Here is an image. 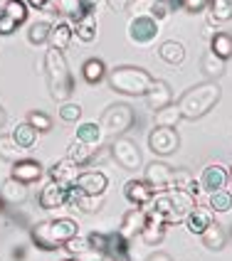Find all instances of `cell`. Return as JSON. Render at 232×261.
Returning <instances> with one entry per match:
<instances>
[{"instance_id": "1", "label": "cell", "mask_w": 232, "mask_h": 261, "mask_svg": "<svg viewBox=\"0 0 232 261\" xmlns=\"http://www.w3.org/2000/svg\"><path fill=\"white\" fill-rule=\"evenodd\" d=\"M79 234L77 222L69 217H59V219H47V222H37L30 229V239L32 244L42 251H57L62 249L72 237Z\"/></svg>"}, {"instance_id": "2", "label": "cell", "mask_w": 232, "mask_h": 261, "mask_svg": "<svg viewBox=\"0 0 232 261\" xmlns=\"http://www.w3.org/2000/svg\"><path fill=\"white\" fill-rule=\"evenodd\" d=\"M44 79H47V89H50L52 101H57V103L69 101V96H72V91H74L72 72L67 67L64 55L57 52V49H52V47L44 52Z\"/></svg>"}, {"instance_id": "3", "label": "cell", "mask_w": 232, "mask_h": 261, "mask_svg": "<svg viewBox=\"0 0 232 261\" xmlns=\"http://www.w3.org/2000/svg\"><path fill=\"white\" fill-rule=\"evenodd\" d=\"M220 87L215 82H203L198 87L188 89L180 101H178V109H180V116L188 118V121H195V118H203L207 111L215 109V103L220 101Z\"/></svg>"}, {"instance_id": "4", "label": "cell", "mask_w": 232, "mask_h": 261, "mask_svg": "<svg viewBox=\"0 0 232 261\" xmlns=\"http://www.w3.org/2000/svg\"><path fill=\"white\" fill-rule=\"evenodd\" d=\"M106 79H109V87L114 91L126 94V96H146L148 89L153 87V82H156L146 69L131 67V64L114 67L111 72H106Z\"/></svg>"}, {"instance_id": "5", "label": "cell", "mask_w": 232, "mask_h": 261, "mask_svg": "<svg viewBox=\"0 0 232 261\" xmlns=\"http://www.w3.org/2000/svg\"><path fill=\"white\" fill-rule=\"evenodd\" d=\"M193 207H195V197L190 192H185V190H163L148 204V210L163 215L168 224L183 222Z\"/></svg>"}, {"instance_id": "6", "label": "cell", "mask_w": 232, "mask_h": 261, "mask_svg": "<svg viewBox=\"0 0 232 261\" xmlns=\"http://www.w3.org/2000/svg\"><path fill=\"white\" fill-rule=\"evenodd\" d=\"M133 123H136V111L131 109L129 103H114V106H109L106 111H104L102 121H99V126L106 136H124L126 130L133 128Z\"/></svg>"}, {"instance_id": "7", "label": "cell", "mask_w": 232, "mask_h": 261, "mask_svg": "<svg viewBox=\"0 0 232 261\" xmlns=\"http://www.w3.org/2000/svg\"><path fill=\"white\" fill-rule=\"evenodd\" d=\"M111 148V158L124 168V170H138L141 168V150H138V145L136 141H131L129 136H116L114 143L109 145Z\"/></svg>"}, {"instance_id": "8", "label": "cell", "mask_w": 232, "mask_h": 261, "mask_svg": "<svg viewBox=\"0 0 232 261\" xmlns=\"http://www.w3.org/2000/svg\"><path fill=\"white\" fill-rule=\"evenodd\" d=\"M129 40L138 47H148L156 42L158 37V20L148 17V15H133L129 22Z\"/></svg>"}, {"instance_id": "9", "label": "cell", "mask_w": 232, "mask_h": 261, "mask_svg": "<svg viewBox=\"0 0 232 261\" xmlns=\"http://www.w3.org/2000/svg\"><path fill=\"white\" fill-rule=\"evenodd\" d=\"M148 148L156 155H171L180 148V138L175 128H166V126H156L148 133Z\"/></svg>"}, {"instance_id": "10", "label": "cell", "mask_w": 232, "mask_h": 261, "mask_svg": "<svg viewBox=\"0 0 232 261\" xmlns=\"http://www.w3.org/2000/svg\"><path fill=\"white\" fill-rule=\"evenodd\" d=\"M129 8L133 15H148V17L158 20V22L166 20L175 10L171 0H131Z\"/></svg>"}, {"instance_id": "11", "label": "cell", "mask_w": 232, "mask_h": 261, "mask_svg": "<svg viewBox=\"0 0 232 261\" xmlns=\"http://www.w3.org/2000/svg\"><path fill=\"white\" fill-rule=\"evenodd\" d=\"M69 202V188L67 185H59L55 180H50L42 190H40V195H37V204L42 207V210H57L62 204Z\"/></svg>"}, {"instance_id": "12", "label": "cell", "mask_w": 232, "mask_h": 261, "mask_svg": "<svg viewBox=\"0 0 232 261\" xmlns=\"http://www.w3.org/2000/svg\"><path fill=\"white\" fill-rule=\"evenodd\" d=\"M171 177H173V168L166 165V163H158V160L148 163L144 170V180L156 190V192H163V190L171 188Z\"/></svg>"}, {"instance_id": "13", "label": "cell", "mask_w": 232, "mask_h": 261, "mask_svg": "<svg viewBox=\"0 0 232 261\" xmlns=\"http://www.w3.org/2000/svg\"><path fill=\"white\" fill-rule=\"evenodd\" d=\"M227 180H230V170L222 168L220 163H210V165L203 170V175H200L198 182H200V188L207 190V192L213 195V192H218V190H225Z\"/></svg>"}, {"instance_id": "14", "label": "cell", "mask_w": 232, "mask_h": 261, "mask_svg": "<svg viewBox=\"0 0 232 261\" xmlns=\"http://www.w3.org/2000/svg\"><path fill=\"white\" fill-rule=\"evenodd\" d=\"M124 197H126L133 207H148L151 200L156 197V190L151 188L146 180H129V182L124 185Z\"/></svg>"}, {"instance_id": "15", "label": "cell", "mask_w": 232, "mask_h": 261, "mask_svg": "<svg viewBox=\"0 0 232 261\" xmlns=\"http://www.w3.org/2000/svg\"><path fill=\"white\" fill-rule=\"evenodd\" d=\"M106 185H109V180L102 170H84V173H79L77 182H74V188L82 195H104Z\"/></svg>"}, {"instance_id": "16", "label": "cell", "mask_w": 232, "mask_h": 261, "mask_svg": "<svg viewBox=\"0 0 232 261\" xmlns=\"http://www.w3.org/2000/svg\"><path fill=\"white\" fill-rule=\"evenodd\" d=\"M146 215H148V219H146V227H144V232H141V239H144L148 247H156V244L163 242V237H166V227H168V222H166L163 215L151 212V210H148Z\"/></svg>"}, {"instance_id": "17", "label": "cell", "mask_w": 232, "mask_h": 261, "mask_svg": "<svg viewBox=\"0 0 232 261\" xmlns=\"http://www.w3.org/2000/svg\"><path fill=\"white\" fill-rule=\"evenodd\" d=\"M146 219H148L146 210H141V207H133V210H129V212L124 215V219H121L119 234H121L124 239H133L136 234L141 237V232H144V227H146Z\"/></svg>"}, {"instance_id": "18", "label": "cell", "mask_w": 232, "mask_h": 261, "mask_svg": "<svg viewBox=\"0 0 232 261\" xmlns=\"http://www.w3.org/2000/svg\"><path fill=\"white\" fill-rule=\"evenodd\" d=\"M79 165L74 163V160L64 158V160H57L52 168H50V177L59 182V185H67V188H72L74 182H77V177H79Z\"/></svg>"}, {"instance_id": "19", "label": "cell", "mask_w": 232, "mask_h": 261, "mask_svg": "<svg viewBox=\"0 0 232 261\" xmlns=\"http://www.w3.org/2000/svg\"><path fill=\"white\" fill-rule=\"evenodd\" d=\"M69 204H72L74 210L84 212V215H97L104 207V195H82V192L72 185V188H69Z\"/></svg>"}, {"instance_id": "20", "label": "cell", "mask_w": 232, "mask_h": 261, "mask_svg": "<svg viewBox=\"0 0 232 261\" xmlns=\"http://www.w3.org/2000/svg\"><path fill=\"white\" fill-rule=\"evenodd\" d=\"M42 173H44L42 165L32 158H22V160H17V163H13V177L20 180V182H25V185L37 182L42 177Z\"/></svg>"}, {"instance_id": "21", "label": "cell", "mask_w": 232, "mask_h": 261, "mask_svg": "<svg viewBox=\"0 0 232 261\" xmlns=\"http://www.w3.org/2000/svg\"><path fill=\"white\" fill-rule=\"evenodd\" d=\"M210 224H213V210H210V207H200V204H195V207L188 212V217H185V227H188V232L198 234V237H200Z\"/></svg>"}, {"instance_id": "22", "label": "cell", "mask_w": 232, "mask_h": 261, "mask_svg": "<svg viewBox=\"0 0 232 261\" xmlns=\"http://www.w3.org/2000/svg\"><path fill=\"white\" fill-rule=\"evenodd\" d=\"M0 200L8 204H20L28 200V185L25 182H20V180H15L13 175L0 185Z\"/></svg>"}, {"instance_id": "23", "label": "cell", "mask_w": 232, "mask_h": 261, "mask_svg": "<svg viewBox=\"0 0 232 261\" xmlns=\"http://www.w3.org/2000/svg\"><path fill=\"white\" fill-rule=\"evenodd\" d=\"M144 99H146V103H148V109L156 114V111L166 109V106L171 103V87H168L166 82L156 79V82H153V87L148 89V94H146Z\"/></svg>"}, {"instance_id": "24", "label": "cell", "mask_w": 232, "mask_h": 261, "mask_svg": "<svg viewBox=\"0 0 232 261\" xmlns=\"http://www.w3.org/2000/svg\"><path fill=\"white\" fill-rule=\"evenodd\" d=\"M72 37H74V28L67 25V22H55L52 30H50V47L57 49V52H64L69 44H72Z\"/></svg>"}, {"instance_id": "25", "label": "cell", "mask_w": 232, "mask_h": 261, "mask_svg": "<svg viewBox=\"0 0 232 261\" xmlns=\"http://www.w3.org/2000/svg\"><path fill=\"white\" fill-rule=\"evenodd\" d=\"M97 32H99V25H97V17L91 13H84L77 22H74V35L79 42H94L97 40Z\"/></svg>"}, {"instance_id": "26", "label": "cell", "mask_w": 232, "mask_h": 261, "mask_svg": "<svg viewBox=\"0 0 232 261\" xmlns=\"http://www.w3.org/2000/svg\"><path fill=\"white\" fill-rule=\"evenodd\" d=\"M158 57L163 59L166 64L178 67V64L185 62V47L180 42H175V40H166V42H160V47H158Z\"/></svg>"}, {"instance_id": "27", "label": "cell", "mask_w": 232, "mask_h": 261, "mask_svg": "<svg viewBox=\"0 0 232 261\" xmlns=\"http://www.w3.org/2000/svg\"><path fill=\"white\" fill-rule=\"evenodd\" d=\"M200 239H203V247L210 249V251H220V249H225V244H227V234L222 229V224H218V222H213L200 234Z\"/></svg>"}, {"instance_id": "28", "label": "cell", "mask_w": 232, "mask_h": 261, "mask_svg": "<svg viewBox=\"0 0 232 261\" xmlns=\"http://www.w3.org/2000/svg\"><path fill=\"white\" fill-rule=\"evenodd\" d=\"M102 138H104V130L99 123H79L77 126V141H82V143H87L89 148H97V145H102Z\"/></svg>"}, {"instance_id": "29", "label": "cell", "mask_w": 232, "mask_h": 261, "mask_svg": "<svg viewBox=\"0 0 232 261\" xmlns=\"http://www.w3.org/2000/svg\"><path fill=\"white\" fill-rule=\"evenodd\" d=\"M10 136H13V141H15L17 145H20L22 150H28V148H32V145L37 143V136H40V130L32 128L28 121H25V123H17V126L13 128V133H10Z\"/></svg>"}, {"instance_id": "30", "label": "cell", "mask_w": 232, "mask_h": 261, "mask_svg": "<svg viewBox=\"0 0 232 261\" xmlns=\"http://www.w3.org/2000/svg\"><path fill=\"white\" fill-rule=\"evenodd\" d=\"M67 158L74 160L79 168L82 165H87V163H91L94 160V148H89L87 143H82V141H69V145H67Z\"/></svg>"}, {"instance_id": "31", "label": "cell", "mask_w": 232, "mask_h": 261, "mask_svg": "<svg viewBox=\"0 0 232 261\" xmlns=\"http://www.w3.org/2000/svg\"><path fill=\"white\" fill-rule=\"evenodd\" d=\"M207 8H210V15H207L210 25H220V22L232 20V0H210Z\"/></svg>"}, {"instance_id": "32", "label": "cell", "mask_w": 232, "mask_h": 261, "mask_svg": "<svg viewBox=\"0 0 232 261\" xmlns=\"http://www.w3.org/2000/svg\"><path fill=\"white\" fill-rule=\"evenodd\" d=\"M82 76H84V82L87 84H99L106 79V64H104L102 59L91 57L84 62V67H82Z\"/></svg>"}, {"instance_id": "33", "label": "cell", "mask_w": 232, "mask_h": 261, "mask_svg": "<svg viewBox=\"0 0 232 261\" xmlns=\"http://www.w3.org/2000/svg\"><path fill=\"white\" fill-rule=\"evenodd\" d=\"M200 69H203L205 76H210V79H218L225 74V59H220L213 49L210 52H205L203 59H200Z\"/></svg>"}, {"instance_id": "34", "label": "cell", "mask_w": 232, "mask_h": 261, "mask_svg": "<svg viewBox=\"0 0 232 261\" xmlns=\"http://www.w3.org/2000/svg\"><path fill=\"white\" fill-rule=\"evenodd\" d=\"M210 49L220 59H230L232 57V35L230 32H215L213 40H210Z\"/></svg>"}, {"instance_id": "35", "label": "cell", "mask_w": 232, "mask_h": 261, "mask_svg": "<svg viewBox=\"0 0 232 261\" xmlns=\"http://www.w3.org/2000/svg\"><path fill=\"white\" fill-rule=\"evenodd\" d=\"M22 148L13 141V136H0V158L8 160V163H17L22 160Z\"/></svg>"}, {"instance_id": "36", "label": "cell", "mask_w": 232, "mask_h": 261, "mask_svg": "<svg viewBox=\"0 0 232 261\" xmlns=\"http://www.w3.org/2000/svg\"><path fill=\"white\" fill-rule=\"evenodd\" d=\"M180 109H178V103H168L166 109H160L156 111V126H166V128H175V123L180 121Z\"/></svg>"}, {"instance_id": "37", "label": "cell", "mask_w": 232, "mask_h": 261, "mask_svg": "<svg viewBox=\"0 0 232 261\" xmlns=\"http://www.w3.org/2000/svg\"><path fill=\"white\" fill-rule=\"evenodd\" d=\"M3 13L10 15L17 25H22L25 20H28V3L25 0H5V5H3Z\"/></svg>"}, {"instance_id": "38", "label": "cell", "mask_w": 232, "mask_h": 261, "mask_svg": "<svg viewBox=\"0 0 232 261\" xmlns=\"http://www.w3.org/2000/svg\"><path fill=\"white\" fill-rule=\"evenodd\" d=\"M207 207H210L213 212H230L232 210V195L227 192V190H218V192L210 195Z\"/></svg>"}, {"instance_id": "39", "label": "cell", "mask_w": 232, "mask_h": 261, "mask_svg": "<svg viewBox=\"0 0 232 261\" xmlns=\"http://www.w3.org/2000/svg\"><path fill=\"white\" fill-rule=\"evenodd\" d=\"M57 10L64 15V17H72L74 22L87 13L84 5H82V0H57Z\"/></svg>"}, {"instance_id": "40", "label": "cell", "mask_w": 232, "mask_h": 261, "mask_svg": "<svg viewBox=\"0 0 232 261\" xmlns=\"http://www.w3.org/2000/svg\"><path fill=\"white\" fill-rule=\"evenodd\" d=\"M50 30H52L50 22H35V25H30L28 40L32 44H44L47 40H50Z\"/></svg>"}, {"instance_id": "41", "label": "cell", "mask_w": 232, "mask_h": 261, "mask_svg": "<svg viewBox=\"0 0 232 261\" xmlns=\"http://www.w3.org/2000/svg\"><path fill=\"white\" fill-rule=\"evenodd\" d=\"M62 249H64L67 254H72V256H82V254H87L91 247H89L87 237H79V234H77V237H72V239H69V242H67Z\"/></svg>"}, {"instance_id": "42", "label": "cell", "mask_w": 232, "mask_h": 261, "mask_svg": "<svg viewBox=\"0 0 232 261\" xmlns=\"http://www.w3.org/2000/svg\"><path fill=\"white\" fill-rule=\"evenodd\" d=\"M195 182V177H193V173L190 170H173V177H171V188L168 190H185L188 192V188Z\"/></svg>"}, {"instance_id": "43", "label": "cell", "mask_w": 232, "mask_h": 261, "mask_svg": "<svg viewBox=\"0 0 232 261\" xmlns=\"http://www.w3.org/2000/svg\"><path fill=\"white\" fill-rule=\"evenodd\" d=\"M59 118L67 121V123H77L82 118V106L79 103H72V101H64L59 106Z\"/></svg>"}, {"instance_id": "44", "label": "cell", "mask_w": 232, "mask_h": 261, "mask_svg": "<svg viewBox=\"0 0 232 261\" xmlns=\"http://www.w3.org/2000/svg\"><path fill=\"white\" fill-rule=\"evenodd\" d=\"M28 123L32 126V128H37L40 133H44V130L52 128V118L47 116L44 111H30V114H28Z\"/></svg>"}, {"instance_id": "45", "label": "cell", "mask_w": 232, "mask_h": 261, "mask_svg": "<svg viewBox=\"0 0 232 261\" xmlns=\"http://www.w3.org/2000/svg\"><path fill=\"white\" fill-rule=\"evenodd\" d=\"M207 5H210V0H180V8H183L185 13H190V15L203 13Z\"/></svg>"}, {"instance_id": "46", "label": "cell", "mask_w": 232, "mask_h": 261, "mask_svg": "<svg viewBox=\"0 0 232 261\" xmlns=\"http://www.w3.org/2000/svg\"><path fill=\"white\" fill-rule=\"evenodd\" d=\"M15 30H17V22H15L10 15L0 13V35H13Z\"/></svg>"}, {"instance_id": "47", "label": "cell", "mask_w": 232, "mask_h": 261, "mask_svg": "<svg viewBox=\"0 0 232 261\" xmlns=\"http://www.w3.org/2000/svg\"><path fill=\"white\" fill-rule=\"evenodd\" d=\"M79 259L82 261H116L114 256H109L106 251H94V249H89L87 254H82Z\"/></svg>"}, {"instance_id": "48", "label": "cell", "mask_w": 232, "mask_h": 261, "mask_svg": "<svg viewBox=\"0 0 232 261\" xmlns=\"http://www.w3.org/2000/svg\"><path fill=\"white\" fill-rule=\"evenodd\" d=\"M146 261H173V259H171L166 251H153V254H151V256H148Z\"/></svg>"}, {"instance_id": "49", "label": "cell", "mask_w": 232, "mask_h": 261, "mask_svg": "<svg viewBox=\"0 0 232 261\" xmlns=\"http://www.w3.org/2000/svg\"><path fill=\"white\" fill-rule=\"evenodd\" d=\"M30 8H37V10H44V8H50V0H25Z\"/></svg>"}, {"instance_id": "50", "label": "cell", "mask_w": 232, "mask_h": 261, "mask_svg": "<svg viewBox=\"0 0 232 261\" xmlns=\"http://www.w3.org/2000/svg\"><path fill=\"white\" fill-rule=\"evenodd\" d=\"M129 3H131V0H109V5H111L114 10H121V8H126Z\"/></svg>"}, {"instance_id": "51", "label": "cell", "mask_w": 232, "mask_h": 261, "mask_svg": "<svg viewBox=\"0 0 232 261\" xmlns=\"http://www.w3.org/2000/svg\"><path fill=\"white\" fill-rule=\"evenodd\" d=\"M97 3H99V0H82V5H84V10H87V13H91V10L97 8Z\"/></svg>"}, {"instance_id": "52", "label": "cell", "mask_w": 232, "mask_h": 261, "mask_svg": "<svg viewBox=\"0 0 232 261\" xmlns=\"http://www.w3.org/2000/svg\"><path fill=\"white\" fill-rule=\"evenodd\" d=\"M22 256H25V254H22V249L17 247V249L13 251V259H22Z\"/></svg>"}, {"instance_id": "53", "label": "cell", "mask_w": 232, "mask_h": 261, "mask_svg": "<svg viewBox=\"0 0 232 261\" xmlns=\"http://www.w3.org/2000/svg\"><path fill=\"white\" fill-rule=\"evenodd\" d=\"M5 118H8V116H5V111H3V106H0V128L5 126Z\"/></svg>"}, {"instance_id": "54", "label": "cell", "mask_w": 232, "mask_h": 261, "mask_svg": "<svg viewBox=\"0 0 232 261\" xmlns=\"http://www.w3.org/2000/svg\"><path fill=\"white\" fill-rule=\"evenodd\" d=\"M64 261H82L79 256H69V259H64Z\"/></svg>"}, {"instance_id": "55", "label": "cell", "mask_w": 232, "mask_h": 261, "mask_svg": "<svg viewBox=\"0 0 232 261\" xmlns=\"http://www.w3.org/2000/svg\"><path fill=\"white\" fill-rule=\"evenodd\" d=\"M230 180H232V168H230Z\"/></svg>"}, {"instance_id": "56", "label": "cell", "mask_w": 232, "mask_h": 261, "mask_svg": "<svg viewBox=\"0 0 232 261\" xmlns=\"http://www.w3.org/2000/svg\"><path fill=\"white\" fill-rule=\"evenodd\" d=\"M0 210H3V207H0Z\"/></svg>"}]
</instances>
